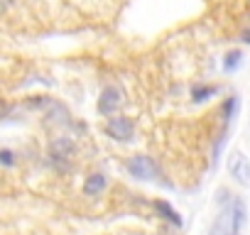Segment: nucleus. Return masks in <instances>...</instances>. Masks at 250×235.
Listing matches in <instances>:
<instances>
[{
    "mask_svg": "<svg viewBox=\"0 0 250 235\" xmlns=\"http://www.w3.org/2000/svg\"><path fill=\"white\" fill-rule=\"evenodd\" d=\"M76 157V142L71 137H57L49 145V162L57 172H69Z\"/></svg>",
    "mask_w": 250,
    "mask_h": 235,
    "instance_id": "nucleus-1",
    "label": "nucleus"
},
{
    "mask_svg": "<svg viewBox=\"0 0 250 235\" xmlns=\"http://www.w3.org/2000/svg\"><path fill=\"white\" fill-rule=\"evenodd\" d=\"M218 215L208 230V235H233V198H228V194L221 189L218 191Z\"/></svg>",
    "mask_w": 250,
    "mask_h": 235,
    "instance_id": "nucleus-2",
    "label": "nucleus"
},
{
    "mask_svg": "<svg viewBox=\"0 0 250 235\" xmlns=\"http://www.w3.org/2000/svg\"><path fill=\"white\" fill-rule=\"evenodd\" d=\"M125 167H128L130 176H135V179H140V181H155V179L162 176L157 162H155L152 157H147V155H135V157H130Z\"/></svg>",
    "mask_w": 250,
    "mask_h": 235,
    "instance_id": "nucleus-3",
    "label": "nucleus"
},
{
    "mask_svg": "<svg viewBox=\"0 0 250 235\" xmlns=\"http://www.w3.org/2000/svg\"><path fill=\"white\" fill-rule=\"evenodd\" d=\"M226 167H228V174L233 176L235 184H240L243 189L250 186V159H248L240 150H233V152L228 155Z\"/></svg>",
    "mask_w": 250,
    "mask_h": 235,
    "instance_id": "nucleus-4",
    "label": "nucleus"
},
{
    "mask_svg": "<svg viewBox=\"0 0 250 235\" xmlns=\"http://www.w3.org/2000/svg\"><path fill=\"white\" fill-rule=\"evenodd\" d=\"M105 135L110 140H118V142H130L133 135H135V125H133L130 118L113 115V118H108V123H105Z\"/></svg>",
    "mask_w": 250,
    "mask_h": 235,
    "instance_id": "nucleus-5",
    "label": "nucleus"
},
{
    "mask_svg": "<svg viewBox=\"0 0 250 235\" xmlns=\"http://www.w3.org/2000/svg\"><path fill=\"white\" fill-rule=\"evenodd\" d=\"M125 105V93L120 86H105L98 96V113L101 115H115Z\"/></svg>",
    "mask_w": 250,
    "mask_h": 235,
    "instance_id": "nucleus-6",
    "label": "nucleus"
},
{
    "mask_svg": "<svg viewBox=\"0 0 250 235\" xmlns=\"http://www.w3.org/2000/svg\"><path fill=\"white\" fill-rule=\"evenodd\" d=\"M108 189V176L103 172H96V174H88L86 181H83V196H101L103 191Z\"/></svg>",
    "mask_w": 250,
    "mask_h": 235,
    "instance_id": "nucleus-7",
    "label": "nucleus"
},
{
    "mask_svg": "<svg viewBox=\"0 0 250 235\" xmlns=\"http://www.w3.org/2000/svg\"><path fill=\"white\" fill-rule=\"evenodd\" d=\"M238 105H240L238 96H230V98L223 100V105H221V128H230L233 118H235V113H238Z\"/></svg>",
    "mask_w": 250,
    "mask_h": 235,
    "instance_id": "nucleus-8",
    "label": "nucleus"
},
{
    "mask_svg": "<svg viewBox=\"0 0 250 235\" xmlns=\"http://www.w3.org/2000/svg\"><path fill=\"white\" fill-rule=\"evenodd\" d=\"M155 211H157L167 223H172V225L182 228V215H179V211H177L174 206H169L167 201H155Z\"/></svg>",
    "mask_w": 250,
    "mask_h": 235,
    "instance_id": "nucleus-9",
    "label": "nucleus"
},
{
    "mask_svg": "<svg viewBox=\"0 0 250 235\" xmlns=\"http://www.w3.org/2000/svg\"><path fill=\"white\" fill-rule=\"evenodd\" d=\"M240 64H243V52H240V49H230V52L223 57V71H226V74L238 71Z\"/></svg>",
    "mask_w": 250,
    "mask_h": 235,
    "instance_id": "nucleus-10",
    "label": "nucleus"
},
{
    "mask_svg": "<svg viewBox=\"0 0 250 235\" xmlns=\"http://www.w3.org/2000/svg\"><path fill=\"white\" fill-rule=\"evenodd\" d=\"M216 93H218V86H206V83H196V86L191 88V98H194L196 103H204V100L213 98Z\"/></svg>",
    "mask_w": 250,
    "mask_h": 235,
    "instance_id": "nucleus-11",
    "label": "nucleus"
},
{
    "mask_svg": "<svg viewBox=\"0 0 250 235\" xmlns=\"http://www.w3.org/2000/svg\"><path fill=\"white\" fill-rule=\"evenodd\" d=\"M0 164H3V167H13L15 164V155L10 150H0Z\"/></svg>",
    "mask_w": 250,
    "mask_h": 235,
    "instance_id": "nucleus-12",
    "label": "nucleus"
},
{
    "mask_svg": "<svg viewBox=\"0 0 250 235\" xmlns=\"http://www.w3.org/2000/svg\"><path fill=\"white\" fill-rule=\"evenodd\" d=\"M157 235H179V228L169 223V225H162V228L157 230Z\"/></svg>",
    "mask_w": 250,
    "mask_h": 235,
    "instance_id": "nucleus-13",
    "label": "nucleus"
},
{
    "mask_svg": "<svg viewBox=\"0 0 250 235\" xmlns=\"http://www.w3.org/2000/svg\"><path fill=\"white\" fill-rule=\"evenodd\" d=\"M8 113H10V105L0 98V120H3V118H8Z\"/></svg>",
    "mask_w": 250,
    "mask_h": 235,
    "instance_id": "nucleus-14",
    "label": "nucleus"
},
{
    "mask_svg": "<svg viewBox=\"0 0 250 235\" xmlns=\"http://www.w3.org/2000/svg\"><path fill=\"white\" fill-rule=\"evenodd\" d=\"M10 5H13V0H0V13H5Z\"/></svg>",
    "mask_w": 250,
    "mask_h": 235,
    "instance_id": "nucleus-15",
    "label": "nucleus"
},
{
    "mask_svg": "<svg viewBox=\"0 0 250 235\" xmlns=\"http://www.w3.org/2000/svg\"><path fill=\"white\" fill-rule=\"evenodd\" d=\"M240 39H243L245 44H250V27H248V30H245L243 35H240Z\"/></svg>",
    "mask_w": 250,
    "mask_h": 235,
    "instance_id": "nucleus-16",
    "label": "nucleus"
}]
</instances>
